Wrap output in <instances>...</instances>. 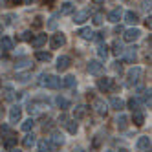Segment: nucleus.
<instances>
[{
	"mask_svg": "<svg viewBox=\"0 0 152 152\" xmlns=\"http://www.w3.org/2000/svg\"><path fill=\"white\" fill-rule=\"evenodd\" d=\"M39 84L44 86V88H50V90H57L62 86V81L55 75H48V73H42L40 79H39Z\"/></svg>",
	"mask_w": 152,
	"mask_h": 152,
	"instance_id": "obj_1",
	"label": "nucleus"
},
{
	"mask_svg": "<svg viewBox=\"0 0 152 152\" xmlns=\"http://www.w3.org/2000/svg\"><path fill=\"white\" fill-rule=\"evenodd\" d=\"M141 75H143V70H141L139 66L130 68L128 73H126V83H128V84H137V83L141 81Z\"/></svg>",
	"mask_w": 152,
	"mask_h": 152,
	"instance_id": "obj_2",
	"label": "nucleus"
},
{
	"mask_svg": "<svg viewBox=\"0 0 152 152\" xmlns=\"http://www.w3.org/2000/svg\"><path fill=\"white\" fill-rule=\"evenodd\" d=\"M97 88L101 92H110L115 88V83L112 77H101V79H97Z\"/></svg>",
	"mask_w": 152,
	"mask_h": 152,
	"instance_id": "obj_3",
	"label": "nucleus"
},
{
	"mask_svg": "<svg viewBox=\"0 0 152 152\" xmlns=\"http://www.w3.org/2000/svg\"><path fill=\"white\" fill-rule=\"evenodd\" d=\"M92 108L99 115H106L108 114V104L103 99H99V97H94V99H92Z\"/></svg>",
	"mask_w": 152,
	"mask_h": 152,
	"instance_id": "obj_4",
	"label": "nucleus"
},
{
	"mask_svg": "<svg viewBox=\"0 0 152 152\" xmlns=\"http://www.w3.org/2000/svg\"><path fill=\"white\" fill-rule=\"evenodd\" d=\"M64 44H66V35H64V33H55V35L51 37V40H50L51 50H59V48H62Z\"/></svg>",
	"mask_w": 152,
	"mask_h": 152,
	"instance_id": "obj_5",
	"label": "nucleus"
},
{
	"mask_svg": "<svg viewBox=\"0 0 152 152\" xmlns=\"http://www.w3.org/2000/svg\"><path fill=\"white\" fill-rule=\"evenodd\" d=\"M59 123L66 126V130H68L70 134H75V132H77V123L72 121V119H68V115H64V114H62V115L59 117Z\"/></svg>",
	"mask_w": 152,
	"mask_h": 152,
	"instance_id": "obj_6",
	"label": "nucleus"
},
{
	"mask_svg": "<svg viewBox=\"0 0 152 152\" xmlns=\"http://www.w3.org/2000/svg\"><path fill=\"white\" fill-rule=\"evenodd\" d=\"M139 35H141V31H139L137 28H132V29H126V31H125L123 39H125V42H134V40L139 39Z\"/></svg>",
	"mask_w": 152,
	"mask_h": 152,
	"instance_id": "obj_7",
	"label": "nucleus"
},
{
	"mask_svg": "<svg viewBox=\"0 0 152 152\" xmlns=\"http://www.w3.org/2000/svg\"><path fill=\"white\" fill-rule=\"evenodd\" d=\"M70 64H72V59H70L68 55H61V57L57 59V70H59V72H66V70L70 68Z\"/></svg>",
	"mask_w": 152,
	"mask_h": 152,
	"instance_id": "obj_8",
	"label": "nucleus"
},
{
	"mask_svg": "<svg viewBox=\"0 0 152 152\" xmlns=\"http://www.w3.org/2000/svg\"><path fill=\"white\" fill-rule=\"evenodd\" d=\"M137 150L139 152H150V137L148 136H141L137 139Z\"/></svg>",
	"mask_w": 152,
	"mask_h": 152,
	"instance_id": "obj_9",
	"label": "nucleus"
},
{
	"mask_svg": "<svg viewBox=\"0 0 152 152\" xmlns=\"http://www.w3.org/2000/svg\"><path fill=\"white\" fill-rule=\"evenodd\" d=\"M88 72L92 75H101L103 73V64H101V61H90L88 62Z\"/></svg>",
	"mask_w": 152,
	"mask_h": 152,
	"instance_id": "obj_10",
	"label": "nucleus"
},
{
	"mask_svg": "<svg viewBox=\"0 0 152 152\" xmlns=\"http://www.w3.org/2000/svg\"><path fill=\"white\" fill-rule=\"evenodd\" d=\"M20 119H22V108L17 104V106L11 108V112H9V121H11V123H18Z\"/></svg>",
	"mask_w": 152,
	"mask_h": 152,
	"instance_id": "obj_11",
	"label": "nucleus"
},
{
	"mask_svg": "<svg viewBox=\"0 0 152 152\" xmlns=\"http://www.w3.org/2000/svg\"><path fill=\"white\" fill-rule=\"evenodd\" d=\"M88 110H90V108H88V106H84V104L75 106V108H73V119H83V117H86Z\"/></svg>",
	"mask_w": 152,
	"mask_h": 152,
	"instance_id": "obj_12",
	"label": "nucleus"
},
{
	"mask_svg": "<svg viewBox=\"0 0 152 152\" xmlns=\"http://www.w3.org/2000/svg\"><path fill=\"white\" fill-rule=\"evenodd\" d=\"M29 42H31V46H33L35 50H39V48H42V46L46 44V35H44V33H40V35L33 37V39H31Z\"/></svg>",
	"mask_w": 152,
	"mask_h": 152,
	"instance_id": "obj_13",
	"label": "nucleus"
},
{
	"mask_svg": "<svg viewBox=\"0 0 152 152\" xmlns=\"http://www.w3.org/2000/svg\"><path fill=\"white\" fill-rule=\"evenodd\" d=\"M0 48H2L4 51H11L15 48V42L9 37H2V39H0Z\"/></svg>",
	"mask_w": 152,
	"mask_h": 152,
	"instance_id": "obj_14",
	"label": "nucleus"
},
{
	"mask_svg": "<svg viewBox=\"0 0 152 152\" xmlns=\"http://www.w3.org/2000/svg\"><path fill=\"white\" fill-rule=\"evenodd\" d=\"M121 55H125V61H126V62H134L137 51H136V48H126V50H123Z\"/></svg>",
	"mask_w": 152,
	"mask_h": 152,
	"instance_id": "obj_15",
	"label": "nucleus"
},
{
	"mask_svg": "<svg viewBox=\"0 0 152 152\" xmlns=\"http://www.w3.org/2000/svg\"><path fill=\"white\" fill-rule=\"evenodd\" d=\"M42 108H48V106H44L42 103H37V101H29V104H28V112H29V114H39Z\"/></svg>",
	"mask_w": 152,
	"mask_h": 152,
	"instance_id": "obj_16",
	"label": "nucleus"
},
{
	"mask_svg": "<svg viewBox=\"0 0 152 152\" xmlns=\"http://www.w3.org/2000/svg\"><path fill=\"white\" fill-rule=\"evenodd\" d=\"M77 35H79L81 39H84V40H92L95 33H94V31H92L90 28H81V29L77 31Z\"/></svg>",
	"mask_w": 152,
	"mask_h": 152,
	"instance_id": "obj_17",
	"label": "nucleus"
},
{
	"mask_svg": "<svg viewBox=\"0 0 152 152\" xmlns=\"http://www.w3.org/2000/svg\"><path fill=\"white\" fill-rule=\"evenodd\" d=\"M50 143L53 145V147H61L62 143H64V137H62V134H59V132H53L51 134V137H50Z\"/></svg>",
	"mask_w": 152,
	"mask_h": 152,
	"instance_id": "obj_18",
	"label": "nucleus"
},
{
	"mask_svg": "<svg viewBox=\"0 0 152 152\" xmlns=\"http://www.w3.org/2000/svg\"><path fill=\"white\" fill-rule=\"evenodd\" d=\"M88 20V11H77V13H73V22L75 24H83Z\"/></svg>",
	"mask_w": 152,
	"mask_h": 152,
	"instance_id": "obj_19",
	"label": "nucleus"
},
{
	"mask_svg": "<svg viewBox=\"0 0 152 152\" xmlns=\"http://www.w3.org/2000/svg\"><path fill=\"white\" fill-rule=\"evenodd\" d=\"M125 22H126V24H137V22H139L137 13H136V11H126V13H125Z\"/></svg>",
	"mask_w": 152,
	"mask_h": 152,
	"instance_id": "obj_20",
	"label": "nucleus"
},
{
	"mask_svg": "<svg viewBox=\"0 0 152 152\" xmlns=\"http://www.w3.org/2000/svg\"><path fill=\"white\" fill-rule=\"evenodd\" d=\"M39 150L40 152H51V150H55V147L50 143V139H42V141H39Z\"/></svg>",
	"mask_w": 152,
	"mask_h": 152,
	"instance_id": "obj_21",
	"label": "nucleus"
},
{
	"mask_svg": "<svg viewBox=\"0 0 152 152\" xmlns=\"http://www.w3.org/2000/svg\"><path fill=\"white\" fill-rule=\"evenodd\" d=\"M55 104L61 108V110H66V108H70V101L66 99V97H62V95H57V97H55Z\"/></svg>",
	"mask_w": 152,
	"mask_h": 152,
	"instance_id": "obj_22",
	"label": "nucleus"
},
{
	"mask_svg": "<svg viewBox=\"0 0 152 152\" xmlns=\"http://www.w3.org/2000/svg\"><path fill=\"white\" fill-rule=\"evenodd\" d=\"M17 136L15 134H11V136H7V137H4V141H2V143H4V147L6 148H15V145H17Z\"/></svg>",
	"mask_w": 152,
	"mask_h": 152,
	"instance_id": "obj_23",
	"label": "nucleus"
},
{
	"mask_svg": "<svg viewBox=\"0 0 152 152\" xmlns=\"http://www.w3.org/2000/svg\"><path fill=\"white\" fill-rule=\"evenodd\" d=\"M110 106L114 108V110H117V112H121L123 108H125V103L119 99V97H112L110 99Z\"/></svg>",
	"mask_w": 152,
	"mask_h": 152,
	"instance_id": "obj_24",
	"label": "nucleus"
},
{
	"mask_svg": "<svg viewBox=\"0 0 152 152\" xmlns=\"http://www.w3.org/2000/svg\"><path fill=\"white\" fill-rule=\"evenodd\" d=\"M35 59L40 62H50L51 61V53L50 51H37L35 53Z\"/></svg>",
	"mask_w": 152,
	"mask_h": 152,
	"instance_id": "obj_25",
	"label": "nucleus"
},
{
	"mask_svg": "<svg viewBox=\"0 0 152 152\" xmlns=\"http://www.w3.org/2000/svg\"><path fill=\"white\" fill-rule=\"evenodd\" d=\"M108 20L114 22V24H117L119 20H121V9H114V11H110L108 13Z\"/></svg>",
	"mask_w": 152,
	"mask_h": 152,
	"instance_id": "obj_26",
	"label": "nucleus"
},
{
	"mask_svg": "<svg viewBox=\"0 0 152 152\" xmlns=\"http://www.w3.org/2000/svg\"><path fill=\"white\" fill-rule=\"evenodd\" d=\"M75 84H77V79H75L73 75H68V77H64V81H62V86H66V88H73Z\"/></svg>",
	"mask_w": 152,
	"mask_h": 152,
	"instance_id": "obj_27",
	"label": "nucleus"
},
{
	"mask_svg": "<svg viewBox=\"0 0 152 152\" xmlns=\"http://www.w3.org/2000/svg\"><path fill=\"white\" fill-rule=\"evenodd\" d=\"M22 145H24L26 148H31V147L35 145V136H33V134H28V136L22 139Z\"/></svg>",
	"mask_w": 152,
	"mask_h": 152,
	"instance_id": "obj_28",
	"label": "nucleus"
},
{
	"mask_svg": "<svg viewBox=\"0 0 152 152\" xmlns=\"http://www.w3.org/2000/svg\"><path fill=\"white\" fill-rule=\"evenodd\" d=\"M97 55H99L101 59H106L108 57V46L104 44V42H101L99 48H97Z\"/></svg>",
	"mask_w": 152,
	"mask_h": 152,
	"instance_id": "obj_29",
	"label": "nucleus"
},
{
	"mask_svg": "<svg viewBox=\"0 0 152 152\" xmlns=\"http://www.w3.org/2000/svg\"><path fill=\"white\" fill-rule=\"evenodd\" d=\"M72 11H73V4L72 2H64L62 7H61V11H59V15H68Z\"/></svg>",
	"mask_w": 152,
	"mask_h": 152,
	"instance_id": "obj_30",
	"label": "nucleus"
},
{
	"mask_svg": "<svg viewBox=\"0 0 152 152\" xmlns=\"http://www.w3.org/2000/svg\"><path fill=\"white\" fill-rule=\"evenodd\" d=\"M115 123H117V128H121V130H123V128H126V125H128V117L121 114V115L117 117V121H115Z\"/></svg>",
	"mask_w": 152,
	"mask_h": 152,
	"instance_id": "obj_31",
	"label": "nucleus"
},
{
	"mask_svg": "<svg viewBox=\"0 0 152 152\" xmlns=\"http://www.w3.org/2000/svg\"><path fill=\"white\" fill-rule=\"evenodd\" d=\"M145 123V115L141 114V112H134V125L136 126H141Z\"/></svg>",
	"mask_w": 152,
	"mask_h": 152,
	"instance_id": "obj_32",
	"label": "nucleus"
},
{
	"mask_svg": "<svg viewBox=\"0 0 152 152\" xmlns=\"http://www.w3.org/2000/svg\"><path fill=\"white\" fill-rule=\"evenodd\" d=\"M11 134H13V132H11V128H9V125H2V126H0V139L11 136Z\"/></svg>",
	"mask_w": 152,
	"mask_h": 152,
	"instance_id": "obj_33",
	"label": "nucleus"
},
{
	"mask_svg": "<svg viewBox=\"0 0 152 152\" xmlns=\"http://www.w3.org/2000/svg\"><path fill=\"white\" fill-rule=\"evenodd\" d=\"M33 125H35V121H33V117H29V119H26V121L22 123V130H24V132H29V130L33 128Z\"/></svg>",
	"mask_w": 152,
	"mask_h": 152,
	"instance_id": "obj_34",
	"label": "nucleus"
},
{
	"mask_svg": "<svg viewBox=\"0 0 152 152\" xmlns=\"http://www.w3.org/2000/svg\"><path fill=\"white\" fill-rule=\"evenodd\" d=\"M29 64H31V62H29V59H20V61H17V62H15V68H17V70H20V68H28Z\"/></svg>",
	"mask_w": 152,
	"mask_h": 152,
	"instance_id": "obj_35",
	"label": "nucleus"
},
{
	"mask_svg": "<svg viewBox=\"0 0 152 152\" xmlns=\"http://www.w3.org/2000/svg\"><path fill=\"white\" fill-rule=\"evenodd\" d=\"M128 108H130V110H132V112H137V110H139V101H137V99H134V97H132V99L128 101Z\"/></svg>",
	"mask_w": 152,
	"mask_h": 152,
	"instance_id": "obj_36",
	"label": "nucleus"
},
{
	"mask_svg": "<svg viewBox=\"0 0 152 152\" xmlns=\"http://www.w3.org/2000/svg\"><path fill=\"white\" fill-rule=\"evenodd\" d=\"M92 22H94L95 26H101V24H103V13H95V15L92 17Z\"/></svg>",
	"mask_w": 152,
	"mask_h": 152,
	"instance_id": "obj_37",
	"label": "nucleus"
},
{
	"mask_svg": "<svg viewBox=\"0 0 152 152\" xmlns=\"http://www.w3.org/2000/svg\"><path fill=\"white\" fill-rule=\"evenodd\" d=\"M112 51H114V55H121V53H123V46L121 44H119V42H114V46H112Z\"/></svg>",
	"mask_w": 152,
	"mask_h": 152,
	"instance_id": "obj_38",
	"label": "nucleus"
},
{
	"mask_svg": "<svg viewBox=\"0 0 152 152\" xmlns=\"http://www.w3.org/2000/svg\"><path fill=\"white\" fill-rule=\"evenodd\" d=\"M57 17H59V13H55V15H51V18H50V22H48V28H50V29H55V28H57Z\"/></svg>",
	"mask_w": 152,
	"mask_h": 152,
	"instance_id": "obj_39",
	"label": "nucleus"
},
{
	"mask_svg": "<svg viewBox=\"0 0 152 152\" xmlns=\"http://www.w3.org/2000/svg\"><path fill=\"white\" fill-rule=\"evenodd\" d=\"M29 77H31L29 73H17V81H20V83H26V81H29Z\"/></svg>",
	"mask_w": 152,
	"mask_h": 152,
	"instance_id": "obj_40",
	"label": "nucleus"
},
{
	"mask_svg": "<svg viewBox=\"0 0 152 152\" xmlns=\"http://www.w3.org/2000/svg\"><path fill=\"white\" fill-rule=\"evenodd\" d=\"M143 101H145V104H148V108H150V88L143 92Z\"/></svg>",
	"mask_w": 152,
	"mask_h": 152,
	"instance_id": "obj_41",
	"label": "nucleus"
},
{
	"mask_svg": "<svg viewBox=\"0 0 152 152\" xmlns=\"http://www.w3.org/2000/svg\"><path fill=\"white\" fill-rule=\"evenodd\" d=\"M20 39H22V40H26V42H29L31 39H33V33H31V31H24V33H22V37H20Z\"/></svg>",
	"mask_w": 152,
	"mask_h": 152,
	"instance_id": "obj_42",
	"label": "nucleus"
},
{
	"mask_svg": "<svg viewBox=\"0 0 152 152\" xmlns=\"http://www.w3.org/2000/svg\"><path fill=\"white\" fill-rule=\"evenodd\" d=\"M42 26V17H35V20H33V28H40Z\"/></svg>",
	"mask_w": 152,
	"mask_h": 152,
	"instance_id": "obj_43",
	"label": "nucleus"
},
{
	"mask_svg": "<svg viewBox=\"0 0 152 152\" xmlns=\"http://www.w3.org/2000/svg\"><path fill=\"white\" fill-rule=\"evenodd\" d=\"M114 70H115L117 73H121V72H123V66H121V62H119V61L114 62Z\"/></svg>",
	"mask_w": 152,
	"mask_h": 152,
	"instance_id": "obj_44",
	"label": "nucleus"
},
{
	"mask_svg": "<svg viewBox=\"0 0 152 152\" xmlns=\"http://www.w3.org/2000/svg\"><path fill=\"white\" fill-rule=\"evenodd\" d=\"M150 20H152V18H150V17H147V18H145V26H147V28H148V29H150V28H152V22H150Z\"/></svg>",
	"mask_w": 152,
	"mask_h": 152,
	"instance_id": "obj_45",
	"label": "nucleus"
},
{
	"mask_svg": "<svg viewBox=\"0 0 152 152\" xmlns=\"http://www.w3.org/2000/svg\"><path fill=\"white\" fill-rule=\"evenodd\" d=\"M40 2L44 4V6H51V4H53V0H40Z\"/></svg>",
	"mask_w": 152,
	"mask_h": 152,
	"instance_id": "obj_46",
	"label": "nucleus"
},
{
	"mask_svg": "<svg viewBox=\"0 0 152 152\" xmlns=\"http://www.w3.org/2000/svg\"><path fill=\"white\" fill-rule=\"evenodd\" d=\"M7 2H9V0H0V7H6Z\"/></svg>",
	"mask_w": 152,
	"mask_h": 152,
	"instance_id": "obj_47",
	"label": "nucleus"
},
{
	"mask_svg": "<svg viewBox=\"0 0 152 152\" xmlns=\"http://www.w3.org/2000/svg\"><path fill=\"white\" fill-rule=\"evenodd\" d=\"M2 117H4V108L0 106V121H2Z\"/></svg>",
	"mask_w": 152,
	"mask_h": 152,
	"instance_id": "obj_48",
	"label": "nucleus"
},
{
	"mask_svg": "<svg viewBox=\"0 0 152 152\" xmlns=\"http://www.w3.org/2000/svg\"><path fill=\"white\" fill-rule=\"evenodd\" d=\"M11 2H13L15 6H18V4H22V0H11Z\"/></svg>",
	"mask_w": 152,
	"mask_h": 152,
	"instance_id": "obj_49",
	"label": "nucleus"
},
{
	"mask_svg": "<svg viewBox=\"0 0 152 152\" xmlns=\"http://www.w3.org/2000/svg\"><path fill=\"white\" fill-rule=\"evenodd\" d=\"M9 152H20L18 148H9Z\"/></svg>",
	"mask_w": 152,
	"mask_h": 152,
	"instance_id": "obj_50",
	"label": "nucleus"
},
{
	"mask_svg": "<svg viewBox=\"0 0 152 152\" xmlns=\"http://www.w3.org/2000/svg\"><path fill=\"white\" fill-rule=\"evenodd\" d=\"M73 152H84V150L83 148H77V150H73Z\"/></svg>",
	"mask_w": 152,
	"mask_h": 152,
	"instance_id": "obj_51",
	"label": "nucleus"
},
{
	"mask_svg": "<svg viewBox=\"0 0 152 152\" xmlns=\"http://www.w3.org/2000/svg\"><path fill=\"white\" fill-rule=\"evenodd\" d=\"M119 152H128V150H126V148H121V150H119Z\"/></svg>",
	"mask_w": 152,
	"mask_h": 152,
	"instance_id": "obj_52",
	"label": "nucleus"
},
{
	"mask_svg": "<svg viewBox=\"0 0 152 152\" xmlns=\"http://www.w3.org/2000/svg\"><path fill=\"white\" fill-rule=\"evenodd\" d=\"M0 35H2V24H0Z\"/></svg>",
	"mask_w": 152,
	"mask_h": 152,
	"instance_id": "obj_53",
	"label": "nucleus"
},
{
	"mask_svg": "<svg viewBox=\"0 0 152 152\" xmlns=\"http://www.w3.org/2000/svg\"><path fill=\"white\" fill-rule=\"evenodd\" d=\"M26 2H28V4H31V0H26Z\"/></svg>",
	"mask_w": 152,
	"mask_h": 152,
	"instance_id": "obj_54",
	"label": "nucleus"
},
{
	"mask_svg": "<svg viewBox=\"0 0 152 152\" xmlns=\"http://www.w3.org/2000/svg\"><path fill=\"white\" fill-rule=\"evenodd\" d=\"M106 152H112V150H106Z\"/></svg>",
	"mask_w": 152,
	"mask_h": 152,
	"instance_id": "obj_55",
	"label": "nucleus"
}]
</instances>
